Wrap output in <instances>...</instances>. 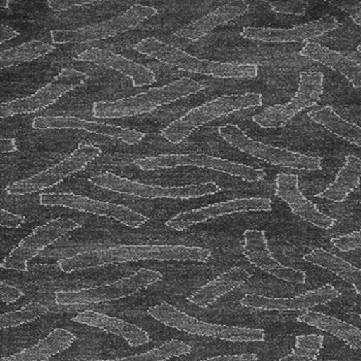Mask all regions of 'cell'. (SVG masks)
I'll list each match as a JSON object with an SVG mask.
<instances>
[{
    "label": "cell",
    "mask_w": 361,
    "mask_h": 361,
    "mask_svg": "<svg viewBox=\"0 0 361 361\" xmlns=\"http://www.w3.org/2000/svg\"><path fill=\"white\" fill-rule=\"evenodd\" d=\"M211 251L198 247L186 246H122L82 252L71 257L58 260V265L63 273L83 271L87 269L104 267L113 264L140 262V260H159V262H208Z\"/></svg>",
    "instance_id": "6da1fadb"
},
{
    "label": "cell",
    "mask_w": 361,
    "mask_h": 361,
    "mask_svg": "<svg viewBox=\"0 0 361 361\" xmlns=\"http://www.w3.org/2000/svg\"><path fill=\"white\" fill-rule=\"evenodd\" d=\"M135 50L140 54L155 58L162 63L175 66L188 73L212 75L221 79L255 78L258 75V68L255 64L224 63L200 59L180 49L158 41L155 37L142 39L135 44Z\"/></svg>",
    "instance_id": "7a4b0ae2"
},
{
    "label": "cell",
    "mask_w": 361,
    "mask_h": 361,
    "mask_svg": "<svg viewBox=\"0 0 361 361\" xmlns=\"http://www.w3.org/2000/svg\"><path fill=\"white\" fill-rule=\"evenodd\" d=\"M148 314L166 326L195 336L219 338L233 343L264 342L265 340V333L262 329L226 326L204 322L166 302L149 307Z\"/></svg>",
    "instance_id": "3957f363"
},
{
    "label": "cell",
    "mask_w": 361,
    "mask_h": 361,
    "mask_svg": "<svg viewBox=\"0 0 361 361\" xmlns=\"http://www.w3.org/2000/svg\"><path fill=\"white\" fill-rule=\"evenodd\" d=\"M262 106V94L247 93L243 95H224L196 106L184 116L171 122L162 130L161 137L171 144H180L195 129L227 114Z\"/></svg>",
    "instance_id": "277c9868"
},
{
    "label": "cell",
    "mask_w": 361,
    "mask_h": 361,
    "mask_svg": "<svg viewBox=\"0 0 361 361\" xmlns=\"http://www.w3.org/2000/svg\"><path fill=\"white\" fill-rule=\"evenodd\" d=\"M162 279L164 275L159 271L140 269L135 275L108 284L77 291L56 292L55 302L58 306H89L117 300L133 295L142 289L159 282Z\"/></svg>",
    "instance_id": "5b68a950"
},
{
    "label": "cell",
    "mask_w": 361,
    "mask_h": 361,
    "mask_svg": "<svg viewBox=\"0 0 361 361\" xmlns=\"http://www.w3.org/2000/svg\"><path fill=\"white\" fill-rule=\"evenodd\" d=\"M220 137L231 147L264 160L271 166L287 167L293 169L320 171L322 169V158L319 156H307L304 154L292 152L287 149L269 146L264 142H256L235 124H226L219 127Z\"/></svg>",
    "instance_id": "8992f818"
},
{
    "label": "cell",
    "mask_w": 361,
    "mask_h": 361,
    "mask_svg": "<svg viewBox=\"0 0 361 361\" xmlns=\"http://www.w3.org/2000/svg\"><path fill=\"white\" fill-rule=\"evenodd\" d=\"M158 15V11L152 6L135 4L123 14L116 16L106 21L78 29H62L51 31V37L56 44L68 42H92L104 41L116 35L133 30L146 20Z\"/></svg>",
    "instance_id": "52a82bcc"
},
{
    "label": "cell",
    "mask_w": 361,
    "mask_h": 361,
    "mask_svg": "<svg viewBox=\"0 0 361 361\" xmlns=\"http://www.w3.org/2000/svg\"><path fill=\"white\" fill-rule=\"evenodd\" d=\"M92 184L98 187L114 191V192L123 193V195L137 196L140 198H198L202 196L215 195L221 191V188L213 182L202 183V184L188 185L183 187H161L152 186V185L142 184L119 177L111 173L95 176L90 179Z\"/></svg>",
    "instance_id": "ba28073f"
},
{
    "label": "cell",
    "mask_w": 361,
    "mask_h": 361,
    "mask_svg": "<svg viewBox=\"0 0 361 361\" xmlns=\"http://www.w3.org/2000/svg\"><path fill=\"white\" fill-rule=\"evenodd\" d=\"M135 166L142 171H154L158 169H171L177 166H196L221 171L235 177L242 178L248 182H257L264 179L265 173L245 164H236L229 160L204 154H171V155L153 156L140 158L135 161Z\"/></svg>",
    "instance_id": "9c48e42d"
},
{
    "label": "cell",
    "mask_w": 361,
    "mask_h": 361,
    "mask_svg": "<svg viewBox=\"0 0 361 361\" xmlns=\"http://www.w3.org/2000/svg\"><path fill=\"white\" fill-rule=\"evenodd\" d=\"M100 155H102V150L98 147L81 145L79 148L75 149L70 156H68L59 164L37 173V175L31 176L27 179L15 182L14 184L6 187V191L8 195H21L39 192V191L50 188L66 179L68 176L81 171Z\"/></svg>",
    "instance_id": "30bf717a"
},
{
    "label": "cell",
    "mask_w": 361,
    "mask_h": 361,
    "mask_svg": "<svg viewBox=\"0 0 361 361\" xmlns=\"http://www.w3.org/2000/svg\"><path fill=\"white\" fill-rule=\"evenodd\" d=\"M322 73H300V86L290 102L265 109L262 114L254 116L253 121L264 128H276L286 124L296 114L316 106L323 94Z\"/></svg>",
    "instance_id": "8fae6325"
},
{
    "label": "cell",
    "mask_w": 361,
    "mask_h": 361,
    "mask_svg": "<svg viewBox=\"0 0 361 361\" xmlns=\"http://www.w3.org/2000/svg\"><path fill=\"white\" fill-rule=\"evenodd\" d=\"M39 204L44 207H62L92 213L102 217L113 218L130 228H139L149 219L146 216L122 204H110L73 193H42Z\"/></svg>",
    "instance_id": "7c38bea8"
},
{
    "label": "cell",
    "mask_w": 361,
    "mask_h": 361,
    "mask_svg": "<svg viewBox=\"0 0 361 361\" xmlns=\"http://www.w3.org/2000/svg\"><path fill=\"white\" fill-rule=\"evenodd\" d=\"M86 75L73 70L62 71L51 83L28 97L19 98L0 104V116L4 118L22 114H32L55 104L60 97L84 83Z\"/></svg>",
    "instance_id": "4fadbf2b"
},
{
    "label": "cell",
    "mask_w": 361,
    "mask_h": 361,
    "mask_svg": "<svg viewBox=\"0 0 361 361\" xmlns=\"http://www.w3.org/2000/svg\"><path fill=\"white\" fill-rule=\"evenodd\" d=\"M171 104L166 87H158L135 97L121 98L115 102H97L93 104V116L97 119H119L152 113L161 106Z\"/></svg>",
    "instance_id": "5bb4252c"
},
{
    "label": "cell",
    "mask_w": 361,
    "mask_h": 361,
    "mask_svg": "<svg viewBox=\"0 0 361 361\" xmlns=\"http://www.w3.org/2000/svg\"><path fill=\"white\" fill-rule=\"evenodd\" d=\"M271 200L269 198H238L228 202H218L204 208L180 213L166 223V226L175 231H185L192 225L198 224L219 217L242 212L271 211Z\"/></svg>",
    "instance_id": "9a60e30c"
},
{
    "label": "cell",
    "mask_w": 361,
    "mask_h": 361,
    "mask_svg": "<svg viewBox=\"0 0 361 361\" xmlns=\"http://www.w3.org/2000/svg\"><path fill=\"white\" fill-rule=\"evenodd\" d=\"M244 240L243 254L252 264L286 282L296 284L306 283L307 276L304 271L285 267L274 258L273 253L267 246L264 231H246L244 233Z\"/></svg>",
    "instance_id": "2e32d148"
},
{
    "label": "cell",
    "mask_w": 361,
    "mask_h": 361,
    "mask_svg": "<svg viewBox=\"0 0 361 361\" xmlns=\"http://www.w3.org/2000/svg\"><path fill=\"white\" fill-rule=\"evenodd\" d=\"M342 295L333 285L327 284L315 289L289 298H271L264 296L248 294L240 300V306L265 310V311H305L329 304L331 300Z\"/></svg>",
    "instance_id": "e0dca14e"
},
{
    "label": "cell",
    "mask_w": 361,
    "mask_h": 361,
    "mask_svg": "<svg viewBox=\"0 0 361 361\" xmlns=\"http://www.w3.org/2000/svg\"><path fill=\"white\" fill-rule=\"evenodd\" d=\"M340 26L338 20L325 17L290 29L245 28L240 32V37L251 41L265 42H300L319 37L325 33L336 30Z\"/></svg>",
    "instance_id": "ac0fdd59"
},
{
    "label": "cell",
    "mask_w": 361,
    "mask_h": 361,
    "mask_svg": "<svg viewBox=\"0 0 361 361\" xmlns=\"http://www.w3.org/2000/svg\"><path fill=\"white\" fill-rule=\"evenodd\" d=\"M35 129H80L88 133H97L104 137L121 140L128 145L139 144L146 137V133L135 129L122 128L102 122L86 121L77 117H37L33 119Z\"/></svg>",
    "instance_id": "d6986e66"
},
{
    "label": "cell",
    "mask_w": 361,
    "mask_h": 361,
    "mask_svg": "<svg viewBox=\"0 0 361 361\" xmlns=\"http://www.w3.org/2000/svg\"><path fill=\"white\" fill-rule=\"evenodd\" d=\"M276 196L284 200L295 215L322 229H331L336 220L321 213L317 207L300 192L296 175L280 173L276 180Z\"/></svg>",
    "instance_id": "ffe728a7"
},
{
    "label": "cell",
    "mask_w": 361,
    "mask_h": 361,
    "mask_svg": "<svg viewBox=\"0 0 361 361\" xmlns=\"http://www.w3.org/2000/svg\"><path fill=\"white\" fill-rule=\"evenodd\" d=\"M80 61L92 62L97 66L111 68L123 73L133 80L135 87L146 86L156 82V75L153 71L137 62L131 61L124 56L115 54L104 49L92 48L84 51L75 57Z\"/></svg>",
    "instance_id": "44dd1931"
},
{
    "label": "cell",
    "mask_w": 361,
    "mask_h": 361,
    "mask_svg": "<svg viewBox=\"0 0 361 361\" xmlns=\"http://www.w3.org/2000/svg\"><path fill=\"white\" fill-rule=\"evenodd\" d=\"M71 321L88 326L97 327L102 331L116 334L124 338L131 347L142 346L151 341L149 334L137 325L131 324L119 318L111 317L106 314L98 313L92 310L80 312L78 315L71 318Z\"/></svg>",
    "instance_id": "7402d4cb"
},
{
    "label": "cell",
    "mask_w": 361,
    "mask_h": 361,
    "mask_svg": "<svg viewBox=\"0 0 361 361\" xmlns=\"http://www.w3.org/2000/svg\"><path fill=\"white\" fill-rule=\"evenodd\" d=\"M247 12H249V4L246 1H231L224 6H219L200 19L196 20L189 25L185 26L184 28L180 29L173 35L180 39L197 41L200 37L208 35L213 29L235 18L240 17Z\"/></svg>",
    "instance_id": "603a6c76"
},
{
    "label": "cell",
    "mask_w": 361,
    "mask_h": 361,
    "mask_svg": "<svg viewBox=\"0 0 361 361\" xmlns=\"http://www.w3.org/2000/svg\"><path fill=\"white\" fill-rule=\"evenodd\" d=\"M300 54L338 71L349 80L354 88L361 89V64L358 62L316 42H307Z\"/></svg>",
    "instance_id": "cb8c5ba5"
},
{
    "label": "cell",
    "mask_w": 361,
    "mask_h": 361,
    "mask_svg": "<svg viewBox=\"0 0 361 361\" xmlns=\"http://www.w3.org/2000/svg\"><path fill=\"white\" fill-rule=\"evenodd\" d=\"M250 278L251 274L246 269L240 267H233L198 289L195 293L188 298V300L191 304L198 307H208L225 294L242 286Z\"/></svg>",
    "instance_id": "d4e9b609"
},
{
    "label": "cell",
    "mask_w": 361,
    "mask_h": 361,
    "mask_svg": "<svg viewBox=\"0 0 361 361\" xmlns=\"http://www.w3.org/2000/svg\"><path fill=\"white\" fill-rule=\"evenodd\" d=\"M75 336L64 329H56L35 346L26 348L19 353L13 354L0 361H47L53 356L70 349Z\"/></svg>",
    "instance_id": "484cf974"
},
{
    "label": "cell",
    "mask_w": 361,
    "mask_h": 361,
    "mask_svg": "<svg viewBox=\"0 0 361 361\" xmlns=\"http://www.w3.org/2000/svg\"><path fill=\"white\" fill-rule=\"evenodd\" d=\"M298 322L333 334L353 350H361V329L334 316L320 312L306 311L298 317Z\"/></svg>",
    "instance_id": "4316f807"
},
{
    "label": "cell",
    "mask_w": 361,
    "mask_h": 361,
    "mask_svg": "<svg viewBox=\"0 0 361 361\" xmlns=\"http://www.w3.org/2000/svg\"><path fill=\"white\" fill-rule=\"evenodd\" d=\"M82 225L70 218H58L37 227L30 235L21 240L19 246L35 252L37 255L57 242L62 236L80 228Z\"/></svg>",
    "instance_id": "83f0119b"
},
{
    "label": "cell",
    "mask_w": 361,
    "mask_h": 361,
    "mask_svg": "<svg viewBox=\"0 0 361 361\" xmlns=\"http://www.w3.org/2000/svg\"><path fill=\"white\" fill-rule=\"evenodd\" d=\"M361 180V158L347 155L345 166L341 169L334 182L317 195L334 202H342L360 186Z\"/></svg>",
    "instance_id": "f1b7e54d"
},
{
    "label": "cell",
    "mask_w": 361,
    "mask_h": 361,
    "mask_svg": "<svg viewBox=\"0 0 361 361\" xmlns=\"http://www.w3.org/2000/svg\"><path fill=\"white\" fill-rule=\"evenodd\" d=\"M304 259L338 276L345 282L351 284L356 293L361 295V269L358 267L324 249H314L305 256Z\"/></svg>",
    "instance_id": "f546056e"
},
{
    "label": "cell",
    "mask_w": 361,
    "mask_h": 361,
    "mask_svg": "<svg viewBox=\"0 0 361 361\" xmlns=\"http://www.w3.org/2000/svg\"><path fill=\"white\" fill-rule=\"evenodd\" d=\"M310 119L322 126L347 142L361 147V127L343 119L334 111L333 106H325L309 114Z\"/></svg>",
    "instance_id": "4dcf8cb0"
},
{
    "label": "cell",
    "mask_w": 361,
    "mask_h": 361,
    "mask_svg": "<svg viewBox=\"0 0 361 361\" xmlns=\"http://www.w3.org/2000/svg\"><path fill=\"white\" fill-rule=\"evenodd\" d=\"M55 50L53 44L41 41L24 42L20 46L1 51L0 53V66L1 68H11L24 62L33 61L42 56L50 54Z\"/></svg>",
    "instance_id": "1f68e13d"
},
{
    "label": "cell",
    "mask_w": 361,
    "mask_h": 361,
    "mask_svg": "<svg viewBox=\"0 0 361 361\" xmlns=\"http://www.w3.org/2000/svg\"><path fill=\"white\" fill-rule=\"evenodd\" d=\"M192 348L186 343L179 340H171L164 343L161 346L137 354V355L128 356V357L117 358V360H89V361H166L173 357L187 355L190 353Z\"/></svg>",
    "instance_id": "d6a6232c"
},
{
    "label": "cell",
    "mask_w": 361,
    "mask_h": 361,
    "mask_svg": "<svg viewBox=\"0 0 361 361\" xmlns=\"http://www.w3.org/2000/svg\"><path fill=\"white\" fill-rule=\"evenodd\" d=\"M324 344L320 334H302L295 338V346L290 354L278 361H315Z\"/></svg>",
    "instance_id": "836d02e7"
},
{
    "label": "cell",
    "mask_w": 361,
    "mask_h": 361,
    "mask_svg": "<svg viewBox=\"0 0 361 361\" xmlns=\"http://www.w3.org/2000/svg\"><path fill=\"white\" fill-rule=\"evenodd\" d=\"M50 313H52V310L49 309L48 307L44 306L39 302H30L18 311L2 314L0 316V329L17 327Z\"/></svg>",
    "instance_id": "e575fe53"
},
{
    "label": "cell",
    "mask_w": 361,
    "mask_h": 361,
    "mask_svg": "<svg viewBox=\"0 0 361 361\" xmlns=\"http://www.w3.org/2000/svg\"><path fill=\"white\" fill-rule=\"evenodd\" d=\"M35 256H37L35 252L18 246L2 260L1 269L26 273L28 271L29 260L32 259Z\"/></svg>",
    "instance_id": "d590c367"
},
{
    "label": "cell",
    "mask_w": 361,
    "mask_h": 361,
    "mask_svg": "<svg viewBox=\"0 0 361 361\" xmlns=\"http://www.w3.org/2000/svg\"><path fill=\"white\" fill-rule=\"evenodd\" d=\"M271 10L281 15L304 16L306 14L307 2L302 0L294 1H274L269 2Z\"/></svg>",
    "instance_id": "8d00e7d4"
},
{
    "label": "cell",
    "mask_w": 361,
    "mask_h": 361,
    "mask_svg": "<svg viewBox=\"0 0 361 361\" xmlns=\"http://www.w3.org/2000/svg\"><path fill=\"white\" fill-rule=\"evenodd\" d=\"M331 244L342 252L357 250L361 248V229L349 235L334 238L331 240Z\"/></svg>",
    "instance_id": "74e56055"
},
{
    "label": "cell",
    "mask_w": 361,
    "mask_h": 361,
    "mask_svg": "<svg viewBox=\"0 0 361 361\" xmlns=\"http://www.w3.org/2000/svg\"><path fill=\"white\" fill-rule=\"evenodd\" d=\"M100 1H91V0H50L48 6L54 12L71 10L78 6H86V4H99Z\"/></svg>",
    "instance_id": "f35d334b"
},
{
    "label": "cell",
    "mask_w": 361,
    "mask_h": 361,
    "mask_svg": "<svg viewBox=\"0 0 361 361\" xmlns=\"http://www.w3.org/2000/svg\"><path fill=\"white\" fill-rule=\"evenodd\" d=\"M24 292L17 287L12 286V285L6 284L2 281L0 283V298L4 304H13L16 300L24 298Z\"/></svg>",
    "instance_id": "ab89813d"
},
{
    "label": "cell",
    "mask_w": 361,
    "mask_h": 361,
    "mask_svg": "<svg viewBox=\"0 0 361 361\" xmlns=\"http://www.w3.org/2000/svg\"><path fill=\"white\" fill-rule=\"evenodd\" d=\"M25 222V218L17 214L11 213L6 209L0 211V224L6 228H19Z\"/></svg>",
    "instance_id": "60d3db41"
},
{
    "label": "cell",
    "mask_w": 361,
    "mask_h": 361,
    "mask_svg": "<svg viewBox=\"0 0 361 361\" xmlns=\"http://www.w3.org/2000/svg\"><path fill=\"white\" fill-rule=\"evenodd\" d=\"M200 361H258V356L253 353L238 354V355H223Z\"/></svg>",
    "instance_id": "b9f144b4"
},
{
    "label": "cell",
    "mask_w": 361,
    "mask_h": 361,
    "mask_svg": "<svg viewBox=\"0 0 361 361\" xmlns=\"http://www.w3.org/2000/svg\"><path fill=\"white\" fill-rule=\"evenodd\" d=\"M1 35H0V42L4 44V42L11 41V39H15V37H19L20 33L14 28L10 27V26L4 25L1 24Z\"/></svg>",
    "instance_id": "7bdbcfd3"
},
{
    "label": "cell",
    "mask_w": 361,
    "mask_h": 361,
    "mask_svg": "<svg viewBox=\"0 0 361 361\" xmlns=\"http://www.w3.org/2000/svg\"><path fill=\"white\" fill-rule=\"evenodd\" d=\"M0 147H1V153L15 152L18 150L15 139L0 140Z\"/></svg>",
    "instance_id": "ee69618b"
},
{
    "label": "cell",
    "mask_w": 361,
    "mask_h": 361,
    "mask_svg": "<svg viewBox=\"0 0 361 361\" xmlns=\"http://www.w3.org/2000/svg\"><path fill=\"white\" fill-rule=\"evenodd\" d=\"M351 19L355 22L358 25H361V2L358 4V6L354 8L353 11L349 13Z\"/></svg>",
    "instance_id": "f6af8a7d"
},
{
    "label": "cell",
    "mask_w": 361,
    "mask_h": 361,
    "mask_svg": "<svg viewBox=\"0 0 361 361\" xmlns=\"http://www.w3.org/2000/svg\"><path fill=\"white\" fill-rule=\"evenodd\" d=\"M357 51H358V53H360V54H361V44H360V46L357 47Z\"/></svg>",
    "instance_id": "bcb514c9"
},
{
    "label": "cell",
    "mask_w": 361,
    "mask_h": 361,
    "mask_svg": "<svg viewBox=\"0 0 361 361\" xmlns=\"http://www.w3.org/2000/svg\"><path fill=\"white\" fill-rule=\"evenodd\" d=\"M360 318H361V315H360Z\"/></svg>",
    "instance_id": "7dc6e473"
}]
</instances>
